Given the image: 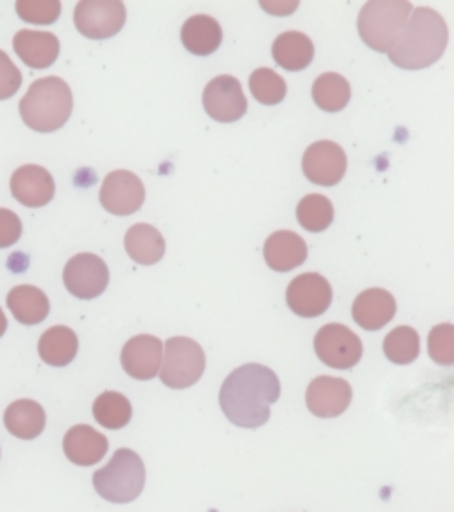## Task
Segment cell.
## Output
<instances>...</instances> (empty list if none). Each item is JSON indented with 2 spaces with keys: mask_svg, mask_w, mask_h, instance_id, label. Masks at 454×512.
Wrapping results in <instances>:
<instances>
[{
  "mask_svg": "<svg viewBox=\"0 0 454 512\" xmlns=\"http://www.w3.org/2000/svg\"><path fill=\"white\" fill-rule=\"evenodd\" d=\"M353 399V388L341 377L320 376L309 384L307 409L318 418H337L346 413Z\"/></svg>",
  "mask_w": 454,
  "mask_h": 512,
  "instance_id": "cell-14",
  "label": "cell"
},
{
  "mask_svg": "<svg viewBox=\"0 0 454 512\" xmlns=\"http://www.w3.org/2000/svg\"><path fill=\"white\" fill-rule=\"evenodd\" d=\"M249 90L263 106H277L286 97V81L269 67L256 69L249 78Z\"/></svg>",
  "mask_w": 454,
  "mask_h": 512,
  "instance_id": "cell-31",
  "label": "cell"
},
{
  "mask_svg": "<svg viewBox=\"0 0 454 512\" xmlns=\"http://www.w3.org/2000/svg\"><path fill=\"white\" fill-rule=\"evenodd\" d=\"M351 313L358 327L367 332H377L395 318L397 300L386 290L370 288L356 297Z\"/></svg>",
  "mask_w": 454,
  "mask_h": 512,
  "instance_id": "cell-17",
  "label": "cell"
},
{
  "mask_svg": "<svg viewBox=\"0 0 454 512\" xmlns=\"http://www.w3.org/2000/svg\"><path fill=\"white\" fill-rule=\"evenodd\" d=\"M272 57L277 65L290 72H300L313 64L314 44L302 32H284L272 44Z\"/></svg>",
  "mask_w": 454,
  "mask_h": 512,
  "instance_id": "cell-23",
  "label": "cell"
},
{
  "mask_svg": "<svg viewBox=\"0 0 454 512\" xmlns=\"http://www.w3.org/2000/svg\"><path fill=\"white\" fill-rule=\"evenodd\" d=\"M351 86L348 79L337 72H325L314 81L313 100L316 106L327 113H339L348 106Z\"/></svg>",
  "mask_w": 454,
  "mask_h": 512,
  "instance_id": "cell-27",
  "label": "cell"
},
{
  "mask_svg": "<svg viewBox=\"0 0 454 512\" xmlns=\"http://www.w3.org/2000/svg\"><path fill=\"white\" fill-rule=\"evenodd\" d=\"M62 4L58 0H18L16 15L25 23L53 25L60 18Z\"/></svg>",
  "mask_w": 454,
  "mask_h": 512,
  "instance_id": "cell-32",
  "label": "cell"
},
{
  "mask_svg": "<svg viewBox=\"0 0 454 512\" xmlns=\"http://www.w3.org/2000/svg\"><path fill=\"white\" fill-rule=\"evenodd\" d=\"M93 418L107 430H121L132 420L130 400L118 392H104L93 402Z\"/></svg>",
  "mask_w": 454,
  "mask_h": 512,
  "instance_id": "cell-28",
  "label": "cell"
},
{
  "mask_svg": "<svg viewBox=\"0 0 454 512\" xmlns=\"http://www.w3.org/2000/svg\"><path fill=\"white\" fill-rule=\"evenodd\" d=\"M164 360V342L153 335H135L123 346L121 365L128 376L149 381L160 372Z\"/></svg>",
  "mask_w": 454,
  "mask_h": 512,
  "instance_id": "cell-15",
  "label": "cell"
},
{
  "mask_svg": "<svg viewBox=\"0 0 454 512\" xmlns=\"http://www.w3.org/2000/svg\"><path fill=\"white\" fill-rule=\"evenodd\" d=\"M281 383L274 370L260 363H246L228 374L220 390L223 414L235 427H262L270 418V406L279 400Z\"/></svg>",
  "mask_w": 454,
  "mask_h": 512,
  "instance_id": "cell-1",
  "label": "cell"
},
{
  "mask_svg": "<svg viewBox=\"0 0 454 512\" xmlns=\"http://www.w3.org/2000/svg\"><path fill=\"white\" fill-rule=\"evenodd\" d=\"M223 41V30L213 16L195 15L186 20L181 29V43L186 51L197 57H207L218 51Z\"/></svg>",
  "mask_w": 454,
  "mask_h": 512,
  "instance_id": "cell-21",
  "label": "cell"
},
{
  "mask_svg": "<svg viewBox=\"0 0 454 512\" xmlns=\"http://www.w3.org/2000/svg\"><path fill=\"white\" fill-rule=\"evenodd\" d=\"M128 256L139 265H155L164 258L165 239L157 228L148 223H137L125 235Z\"/></svg>",
  "mask_w": 454,
  "mask_h": 512,
  "instance_id": "cell-24",
  "label": "cell"
},
{
  "mask_svg": "<svg viewBox=\"0 0 454 512\" xmlns=\"http://www.w3.org/2000/svg\"><path fill=\"white\" fill-rule=\"evenodd\" d=\"M411 2L405 0H370L358 16V32L363 43L377 53H388L409 22Z\"/></svg>",
  "mask_w": 454,
  "mask_h": 512,
  "instance_id": "cell-4",
  "label": "cell"
},
{
  "mask_svg": "<svg viewBox=\"0 0 454 512\" xmlns=\"http://www.w3.org/2000/svg\"><path fill=\"white\" fill-rule=\"evenodd\" d=\"M109 441L90 425H76L64 437V453L74 465L92 467L106 456Z\"/></svg>",
  "mask_w": 454,
  "mask_h": 512,
  "instance_id": "cell-20",
  "label": "cell"
},
{
  "mask_svg": "<svg viewBox=\"0 0 454 512\" xmlns=\"http://www.w3.org/2000/svg\"><path fill=\"white\" fill-rule=\"evenodd\" d=\"M64 285L76 299H97L106 292L109 285V269L106 262L93 253L72 256L65 265Z\"/></svg>",
  "mask_w": 454,
  "mask_h": 512,
  "instance_id": "cell-9",
  "label": "cell"
},
{
  "mask_svg": "<svg viewBox=\"0 0 454 512\" xmlns=\"http://www.w3.org/2000/svg\"><path fill=\"white\" fill-rule=\"evenodd\" d=\"M9 311L22 325H39L50 314V299L37 286H15L8 293Z\"/></svg>",
  "mask_w": 454,
  "mask_h": 512,
  "instance_id": "cell-25",
  "label": "cell"
},
{
  "mask_svg": "<svg viewBox=\"0 0 454 512\" xmlns=\"http://www.w3.org/2000/svg\"><path fill=\"white\" fill-rule=\"evenodd\" d=\"M6 330H8V318H6V314H4L2 307H0V337L6 334Z\"/></svg>",
  "mask_w": 454,
  "mask_h": 512,
  "instance_id": "cell-36",
  "label": "cell"
},
{
  "mask_svg": "<svg viewBox=\"0 0 454 512\" xmlns=\"http://www.w3.org/2000/svg\"><path fill=\"white\" fill-rule=\"evenodd\" d=\"M206 370V353L190 337H172L165 344L162 370L158 376L172 390H185L199 381Z\"/></svg>",
  "mask_w": 454,
  "mask_h": 512,
  "instance_id": "cell-6",
  "label": "cell"
},
{
  "mask_svg": "<svg viewBox=\"0 0 454 512\" xmlns=\"http://www.w3.org/2000/svg\"><path fill=\"white\" fill-rule=\"evenodd\" d=\"M100 204L114 216H130L137 213L146 199L141 178L130 171H114L107 174L100 186Z\"/></svg>",
  "mask_w": 454,
  "mask_h": 512,
  "instance_id": "cell-12",
  "label": "cell"
},
{
  "mask_svg": "<svg viewBox=\"0 0 454 512\" xmlns=\"http://www.w3.org/2000/svg\"><path fill=\"white\" fill-rule=\"evenodd\" d=\"M383 351L390 362L409 365L418 360L421 339L412 327H397L384 337Z\"/></svg>",
  "mask_w": 454,
  "mask_h": 512,
  "instance_id": "cell-30",
  "label": "cell"
},
{
  "mask_svg": "<svg viewBox=\"0 0 454 512\" xmlns=\"http://www.w3.org/2000/svg\"><path fill=\"white\" fill-rule=\"evenodd\" d=\"M307 253L306 241L290 230H279L270 235L263 246L265 262L276 272H290L304 265Z\"/></svg>",
  "mask_w": 454,
  "mask_h": 512,
  "instance_id": "cell-19",
  "label": "cell"
},
{
  "mask_svg": "<svg viewBox=\"0 0 454 512\" xmlns=\"http://www.w3.org/2000/svg\"><path fill=\"white\" fill-rule=\"evenodd\" d=\"M20 114L27 127L39 134H51L64 127L74 107L72 92L64 79L48 76L34 81L20 100Z\"/></svg>",
  "mask_w": 454,
  "mask_h": 512,
  "instance_id": "cell-3",
  "label": "cell"
},
{
  "mask_svg": "<svg viewBox=\"0 0 454 512\" xmlns=\"http://www.w3.org/2000/svg\"><path fill=\"white\" fill-rule=\"evenodd\" d=\"M22 232V220L18 218V214L0 207V249L11 248L20 241Z\"/></svg>",
  "mask_w": 454,
  "mask_h": 512,
  "instance_id": "cell-35",
  "label": "cell"
},
{
  "mask_svg": "<svg viewBox=\"0 0 454 512\" xmlns=\"http://www.w3.org/2000/svg\"><path fill=\"white\" fill-rule=\"evenodd\" d=\"M314 351L328 367L348 370L362 360L363 344L351 328L341 323H328L314 337Z\"/></svg>",
  "mask_w": 454,
  "mask_h": 512,
  "instance_id": "cell-8",
  "label": "cell"
},
{
  "mask_svg": "<svg viewBox=\"0 0 454 512\" xmlns=\"http://www.w3.org/2000/svg\"><path fill=\"white\" fill-rule=\"evenodd\" d=\"M11 193L22 206H48L55 197V179L41 165H23L11 178Z\"/></svg>",
  "mask_w": 454,
  "mask_h": 512,
  "instance_id": "cell-16",
  "label": "cell"
},
{
  "mask_svg": "<svg viewBox=\"0 0 454 512\" xmlns=\"http://www.w3.org/2000/svg\"><path fill=\"white\" fill-rule=\"evenodd\" d=\"M146 484V467L141 456L132 449L114 453L104 469L93 474V486L100 497L113 504H128L139 498Z\"/></svg>",
  "mask_w": 454,
  "mask_h": 512,
  "instance_id": "cell-5",
  "label": "cell"
},
{
  "mask_svg": "<svg viewBox=\"0 0 454 512\" xmlns=\"http://www.w3.org/2000/svg\"><path fill=\"white\" fill-rule=\"evenodd\" d=\"M202 102L206 113L220 123H234L248 113V99L239 79L227 74L209 81Z\"/></svg>",
  "mask_w": 454,
  "mask_h": 512,
  "instance_id": "cell-11",
  "label": "cell"
},
{
  "mask_svg": "<svg viewBox=\"0 0 454 512\" xmlns=\"http://www.w3.org/2000/svg\"><path fill=\"white\" fill-rule=\"evenodd\" d=\"M428 353L432 360L444 367L454 363V327L451 323H442L432 328L428 335Z\"/></svg>",
  "mask_w": 454,
  "mask_h": 512,
  "instance_id": "cell-33",
  "label": "cell"
},
{
  "mask_svg": "<svg viewBox=\"0 0 454 512\" xmlns=\"http://www.w3.org/2000/svg\"><path fill=\"white\" fill-rule=\"evenodd\" d=\"M4 425L11 435L22 441H32L43 434L46 413L36 400L22 399L9 404L4 413Z\"/></svg>",
  "mask_w": 454,
  "mask_h": 512,
  "instance_id": "cell-22",
  "label": "cell"
},
{
  "mask_svg": "<svg viewBox=\"0 0 454 512\" xmlns=\"http://www.w3.org/2000/svg\"><path fill=\"white\" fill-rule=\"evenodd\" d=\"M23 76L6 51L0 50V100H8L22 88Z\"/></svg>",
  "mask_w": 454,
  "mask_h": 512,
  "instance_id": "cell-34",
  "label": "cell"
},
{
  "mask_svg": "<svg viewBox=\"0 0 454 512\" xmlns=\"http://www.w3.org/2000/svg\"><path fill=\"white\" fill-rule=\"evenodd\" d=\"M302 169L314 185H339L348 171V157L334 141H318L304 153Z\"/></svg>",
  "mask_w": 454,
  "mask_h": 512,
  "instance_id": "cell-13",
  "label": "cell"
},
{
  "mask_svg": "<svg viewBox=\"0 0 454 512\" xmlns=\"http://www.w3.org/2000/svg\"><path fill=\"white\" fill-rule=\"evenodd\" d=\"M13 48L23 64L30 69H48L60 55V41L51 32L20 30L13 37Z\"/></svg>",
  "mask_w": 454,
  "mask_h": 512,
  "instance_id": "cell-18",
  "label": "cell"
},
{
  "mask_svg": "<svg viewBox=\"0 0 454 512\" xmlns=\"http://www.w3.org/2000/svg\"><path fill=\"white\" fill-rule=\"evenodd\" d=\"M297 220L311 234H321L334 223V206L320 193H311L298 202Z\"/></svg>",
  "mask_w": 454,
  "mask_h": 512,
  "instance_id": "cell-29",
  "label": "cell"
},
{
  "mask_svg": "<svg viewBox=\"0 0 454 512\" xmlns=\"http://www.w3.org/2000/svg\"><path fill=\"white\" fill-rule=\"evenodd\" d=\"M449 43V30L442 16L430 8L412 9L409 22L395 46L388 51L393 65L405 71H419L442 58Z\"/></svg>",
  "mask_w": 454,
  "mask_h": 512,
  "instance_id": "cell-2",
  "label": "cell"
},
{
  "mask_svg": "<svg viewBox=\"0 0 454 512\" xmlns=\"http://www.w3.org/2000/svg\"><path fill=\"white\" fill-rule=\"evenodd\" d=\"M39 356L51 367H67L78 355V335L72 328L51 327L39 339Z\"/></svg>",
  "mask_w": 454,
  "mask_h": 512,
  "instance_id": "cell-26",
  "label": "cell"
},
{
  "mask_svg": "<svg viewBox=\"0 0 454 512\" xmlns=\"http://www.w3.org/2000/svg\"><path fill=\"white\" fill-rule=\"evenodd\" d=\"M125 22L127 9L120 0H83L74 9V25L79 34L95 41L116 36Z\"/></svg>",
  "mask_w": 454,
  "mask_h": 512,
  "instance_id": "cell-7",
  "label": "cell"
},
{
  "mask_svg": "<svg viewBox=\"0 0 454 512\" xmlns=\"http://www.w3.org/2000/svg\"><path fill=\"white\" fill-rule=\"evenodd\" d=\"M332 286L318 272H307L291 281L286 290V304L300 318H318L332 304Z\"/></svg>",
  "mask_w": 454,
  "mask_h": 512,
  "instance_id": "cell-10",
  "label": "cell"
}]
</instances>
